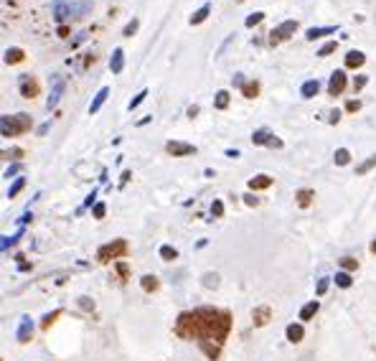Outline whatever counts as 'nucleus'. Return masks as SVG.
<instances>
[{"mask_svg": "<svg viewBox=\"0 0 376 361\" xmlns=\"http://www.w3.org/2000/svg\"><path fill=\"white\" fill-rule=\"evenodd\" d=\"M173 331L183 341H196L208 358L216 361L231 331V313L224 308H211V305L193 308L176 318Z\"/></svg>", "mask_w": 376, "mask_h": 361, "instance_id": "nucleus-1", "label": "nucleus"}, {"mask_svg": "<svg viewBox=\"0 0 376 361\" xmlns=\"http://www.w3.org/2000/svg\"><path fill=\"white\" fill-rule=\"evenodd\" d=\"M94 0H54V18L59 23H71L92 13Z\"/></svg>", "mask_w": 376, "mask_h": 361, "instance_id": "nucleus-2", "label": "nucleus"}, {"mask_svg": "<svg viewBox=\"0 0 376 361\" xmlns=\"http://www.w3.org/2000/svg\"><path fill=\"white\" fill-rule=\"evenodd\" d=\"M33 128L31 114L21 112V114H3L0 117V135L3 138H18L23 133H28Z\"/></svg>", "mask_w": 376, "mask_h": 361, "instance_id": "nucleus-3", "label": "nucleus"}, {"mask_svg": "<svg viewBox=\"0 0 376 361\" xmlns=\"http://www.w3.org/2000/svg\"><path fill=\"white\" fill-rule=\"evenodd\" d=\"M124 255H128V242H124V239H114V242L102 245L97 250V260L99 262H114V260H119Z\"/></svg>", "mask_w": 376, "mask_h": 361, "instance_id": "nucleus-4", "label": "nucleus"}, {"mask_svg": "<svg viewBox=\"0 0 376 361\" xmlns=\"http://www.w3.org/2000/svg\"><path fill=\"white\" fill-rule=\"evenodd\" d=\"M298 31V21H285V23H280L272 33H270V44L272 46H277V44H282V41H287V38Z\"/></svg>", "mask_w": 376, "mask_h": 361, "instance_id": "nucleus-5", "label": "nucleus"}, {"mask_svg": "<svg viewBox=\"0 0 376 361\" xmlns=\"http://www.w3.org/2000/svg\"><path fill=\"white\" fill-rule=\"evenodd\" d=\"M165 153H168V155H176V158L196 155V145H191V143H181V140H171L168 145H165Z\"/></svg>", "mask_w": 376, "mask_h": 361, "instance_id": "nucleus-6", "label": "nucleus"}, {"mask_svg": "<svg viewBox=\"0 0 376 361\" xmlns=\"http://www.w3.org/2000/svg\"><path fill=\"white\" fill-rule=\"evenodd\" d=\"M270 318H272V308H270V305H257V308L252 310V323H255V328L267 326Z\"/></svg>", "mask_w": 376, "mask_h": 361, "instance_id": "nucleus-7", "label": "nucleus"}, {"mask_svg": "<svg viewBox=\"0 0 376 361\" xmlns=\"http://www.w3.org/2000/svg\"><path fill=\"white\" fill-rule=\"evenodd\" d=\"M343 89H346V74L343 71H333L330 74V82H328V94H343Z\"/></svg>", "mask_w": 376, "mask_h": 361, "instance_id": "nucleus-8", "label": "nucleus"}, {"mask_svg": "<svg viewBox=\"0 0 376 361\" xmlns=\"http://www.w3.org/2000/svg\"><path fill=\"white\" fill-rule=\"evenodd\" d=\"M21 94H23L26 99L38 97V82H36L31 74H23V76H21Z\"/></svg>", "mask_w": 376, "mask_h": 361, "instance_id": "nucleus-9", "label": "nucleus"}, {"mask_svg": "<svg viewBox=\"0 0 376 361\" xmlns=\"http://www.w3.org/2000/svg\"><path fill=\"white\" fill-rule=\"evenodd\" d=\"M61 92H64V79L54 76V79H51V94H49V99H46V109H54V107L59 104Z\"/></svg>", "mask_w": 376, "mask_h": 361, "instance_id": "nucleus-10", "label": "nucleus"}, {"mask_svg": "<svg viewBox=\"0 0 376 361\" xmlns=\"http://www.w3.org/2000/svg\"><path fill=\"white\" fill-rule=\"evenodd\" d=\"M16 336H18L21 343H28V341L33 338V318H31V315H23V318H21L18 333H16Z\"/></svg>", "mask_w": 376, "mask_h": 361, "instance_id": "nucleus-11", "label": "nucleus"}, {"mask_svg": "<svg viewBox=\"0 0 376 361\" xmlns=\"http://www.w3.org/2000/svg\"><path fill=\"white\" fill-rule=\"evenodd\" d=\"M285 336H287V341H290V343H300V341L305 338V328H303V323H290V326H287V331H285Z\"/></svg>", "mask_w": 376, "mask_h": 361, "instance_id": "nucleus-12", "label": "nucleus"}, {"mask_svg": "<svg viewBox=\"0 0 376 361\" xmlns=\"http://www.w3.org/2000/svg\"><path fill=\"white\" fill-rule=\"evenodd\" d=\"M320 310V303L318 300H310V303H305L303 308H300V320L303 323H308V320H313L315 318V313Z\"/></svg>", "mask_w": 376, "mask_h": 361, "instance_id": "nucleus-13", "label": "nucleus"}, {"mask_svg": "<svg viewBox=\"0 0 376 361\" xmlns=\"http://www.w3.org/2000/svg\"><path fill=\"white\" fill-rule=\"evenodd\" d=\"M313 198H315V191H310V188H300V191L295 193V201H298L300 209H308V206L313 204Z\"/></svg>", "mask_w": 376, "mask_h": 361, "instance_id": "nucleus-14", "label": "nucleus"}, {"mask_svg": "<svg viewBox=\"0 0 376 361\" xmlns=\"http://www.w3.org/2000/svg\"><path fill=\"white\" fill-rule=\"evenodd\" d=\"M109 69H112V74H119V71L124 69V51H122V49H114V51H112Z\"/></svg>", "mask_w": 376, "mask_h": 361, "instance_id": "nucleus-15", "label": "nucleus"}, {"mask_svg": "<svg viewBox=\"0 0 376 361\" xmlns=\"http://www.w3.org/2000/svg\"><path fill=\"white\" fill-rule=\"evenodd\" d=\"M328 33H336V26H323V28H308V33H305V38L308 41H315V38H323V36H328Z\"/></svg>", "mask_w": 376, "mask_h": 361, "instance_id": "nucleus-16", "label": "nucleus"}, {"mask_svg": "<svg viewBox=\"0 0 376 361\" xmlns=\"http://www.w3.org/2000/svg\"><path fill=\"white\" fill-rule=\"evenodd\" d=\"M107 97H109V87H102L99 92H97V97H94V102L89 104V114H97L99 112V107L107 102Z\"/></svg>", "mask_w": 376, "mask_h": 361, "instance_id": "nucleus-17", "label": "nucleus"}, {"mask_svg": "<svg viewBox=\"0 0 376 361\" xmlns=\"http://www.w3.org/2000/svg\"><path fill=\"white\" fill-rule=\"evenodd\" d=\"M272 186V176H255V178H249V188L252 191H265Z\"/></svg>", "mask_w": 376, "mask_h": 361, "instance_id": "nucleus-18", "label": "nucleus"}, {"mask_svg": "<svg viewBox=\"0 0 376 361\" xmlns=\"http://www.w3.org/2000/svg\"><path fill=\"white\" fill-rule=\"evenodd\" d=\"M140 288H143L145 293H155V290L160 288V280H158L155 275H143V277H140Z\"/></svg>", "mask_w": 376, "mask_h": 361, "instance_id": "nucleus-19", "label": "nucleus"}, {"mask_svg": "<svg viewBox=\"0 0 376 361\" xmlns=\"http://www.w3.org/2000/svg\"><path fill=\"white\" fill-rule=\"evenodd\" d=\"M363 61H366L363 51H351V54H346V66H348V69H361Z\"/></svg>", "mask_w": 376, "mask_h": 361, "instance_id": "nucleus-20", "label": "nucleus"}, {"mask_svg": "<svg viewBox=\"0 0 376 361\" xmlns=\"http://www.w3.org/2000/svg\"><path fill=\"white\" fill-rule=\"evenodd\" d=\"M272 138H275V135H272L267 128H260V130H255L252 143H255V145H270V143H272Z\"/></svg>", "mask_w": 376, "mask_h": 361, "instance_id": "nucleus-21", "label": "nucleus"}, {"mask_svg": "<svg viewBox=\"0 0 376 361\" xmlns=\"http://www.w3.org/2000/svg\"><path fill=\"white\" fill-rule=\"evenodd\" d=\"M318 92H320V82H318V79H310V82H305L303 89H300V94H303L305 99H313Z\"/></svg>", "mask_w": 376, "mask_h": 361, "instance_id": "nucleus-22", "label": "nucleus"}, {"mask_svg": "<svg viewBox=\"0 0 376 361\" xmlns=\"http://www.w3.org/2000/svg\"><path fill=\"white\" fill-rule=\"evenodd\" d=\"M333 280H336V285L343 288V290H348V288L353 285V277H351V272H346V270H338Z\"/></svg>", "mask_w": 376, "mask_h": 361, "instance_id": "nucleus-23", "label": "nucleus"}, {"mask_svg": "<svg viewBox=\"0 0 376 361\" xmlns=\"http://www.w3.org/2000/svg\"><path fill=\"white\" fill-rule=\"evenodd\" d=\"M201 283H203V288H208V290H216L219 283H221V280H219V272H206Z\"/></svg>", "mask_w": 376, "mask_h": 361, "instance_id": "nucleus-24", "label": "nucleus"}, {"mask_svg": "<svg viewBox=\"0 0 376 361\" xmlns=\"http://www.w3.org/2000/svg\"><path fill=\"white\" fill-rule=\"evenodd\" d=\"M371 168H376V155H371V158H366L363 163H358L356 166V176H366Z\"/></svg>", "mask_w": 376, "mask_h": 361, "instance_id": "nucleus-25", "label": "nucleus"}, {"mask_svg": "<svg viewBox=\"0 0 376 361\" xmlns=\"http://www.w3.org/2000/svg\"><path fill=\"white\" fill-rule=\"evenodd\" d=\"M229 99H231L229 92L221 89V92H216V97H214V107H216V109H226V107H229Z\"/></svg>", "mask_w": 376, "mask_h": 361, "instance_id": "nucleus-26", "label": "nucleus"}, {"mask_svg": "<svg viewBox=\"0 0 376 361\" xmlns=\"http://www.w3.org/2000/svg\"><path fill=\"white\" fill-rule=\"evenodd\" d=\"M333 160H336V166H348L351 163V153L346 148H338L336 155H333Z\"/></svg>", "mask_w": 376, "mask_h": 361, "instance_id": "nucleus-27", "label": "nucleus"}, {"mask_svg": "<svg viewBox=\"0 0 376 361\" xmlns=\"http://www.w3.org/2000/svg\"><path fill=\"white\" fill-rule=\"evenodd\" d=\"M208 13H211V8L208 6H203V8H198L193 16H191V26H198V23H203L206 18H208Z\"/></svg>", "mask_w": 376, "mask_h": 361, "instance_id": "nucleus-28", "label": "nucleus"}, {"mask_svg": "<svg viewBox=\"0 0 376 361\" xmlns=\"http://www.w3.org/2000/svg\"><path fill=\"white\" fill-rule=\"evenodd\" d=\"M23 56H26V54H23L21 49H16V46H13V49H8V51H6V64H18V61H23Z\"/></svg>", "mask_w": 376, "mask_h": 361, "instance_id": "nucleus-29", "label": "nucleus"}, {"mask_svg": "<svg viewBox=\"0 0 376 361\" xmlns=\"http://www.w3.org/2000/svg\"><path fill=\"white\" fill-rule=\"evenodd\" d=\"M0 158H3V160H21V158H23V150H21V148H8V150H0Z\"/></svg>", "mask_w": 376, "mask_h": 361, "instance_id": "nucleus-30", "label": "nucleus"}, {"mask_svg": "<svg viewBox=\"0 0 376 361\" xmlns=\"http://www.w3.org/2000/svg\"><path fill=\"white\" fill-rule=\"evenodd\" d=\"M241 94H244V97H249V99L257 97V94H260V82H246V84L241 87Z\"/></svg>", "mask_w": 376, "mask_h": 361, "instance_id": "nucleus-31", "label": "nucleus"}, {"mask_svg": "<svg viewBox=\"0 0 376 361\" xmlns=\"http://www.w3.org/2000/svg\"><path fill=\"white\" fill-rule=\"evenodd\" d=\"M160 257H163L165 262H173V260L178 257V250L171 247V245H163V247H160Z\"/></svg>", "mask_w": 376, "mask_h": 361, "instance_id": "nucleus-32", "label": "nucleus"}, {"mask_svg": "<svg viewBox=\"0 0 376 361\" xmlns=\"http://www.w3.org/2000/svg\"><path fill=\"white\" fill-rule=\"evenodd\" d=\"M23 188H26V178L21 176V178H16V181H13V186L8 188V198H16V196H18Z\"/></svg>", "mask_w": 376, "mask_h": 361, "instance_id": "nucleus-33", "label": "nucleus"}, {"mask_svg": "<svg viewBox=\"0 0 376 361\" xmlns=\"http://www.w3.org/2000/svg\"><path fill=\"white\" fill-rule=\"evenodd\" d=\"M338 262H341V270H346V272L358 270V260H353V257H341Z\"/></svg>", "mask_w": 376, "mask_h": 361, "instance_id": "nucleus-34", "label": "nucleus"}, {"mask_svg": "<svg viewBox=\"0 0 376 361\" xmlns=\"http://www.w3.org/2000/svg\"><path fill=\"white\" fill-rule=\"evenodd\" d=\"M328 285H330V277H320V280H318V285H315V295H318V298H323V295L328 293Z\"/></svg>", "mask_w": 376, "mask_h": 361, "instance_id": "nucleus-35", "label": "nucleus"}, {"mask_svg": "<svg viewBox=\"0 0 376 361\" xmlns=\"http://www.w3.org/2000/svg\"><path fill=\"white\" fill-rule=\"evenodd\" d=\"M262 21H265V13H252V16H246L244 23H246V28H255V26L262 23Z\"/></svg>", "mask_w": 376, "mask_h": 361, "instance_id": "nucleus-36", "label": "nucleus"}, {"mask_svg": "<svg viewBox=\"0 0 376 361\" xmlns=\"http://www.w3.org/2000/svg\"><path fill=\"white\" fill-rule=\"evenodd\" d=\"M59 315H61V310H51L49 315H44V320H41V328H49V326L54 323V320H56Z\"/></svg>", "mask_w": 376, "mask_h": 361, "instance_id": "nucleus-37", "label": "nucleus"}, {"mask_svg": "<svg viewBox=\"0 0 376 361\" xmlns=\"http://www.w3.org/2000/svg\"><path fill=\"white\" fill-rule=\"evenodd\" d=\"M79 308H81V310H87V313H92V310H94V300H92V298H87V295H81V298H79Z\"/></svg>", "mask_w": 376, "mask_h": 361, "instance_id": "nucleus-38", "label": "nucleus"}, {"mask_svg": "<svg viewBox=\"0 0 376 361\" xmlns=\"http://www.w3.org/2000/svg\"><path fill=\"white\" fill-rule=\"evenodd\" d=\"M92 214H94V219H104V214H107V204L102 201V204H94L92 206Z\"/></svg>", "mask_w": 376, "mask_h": 361, "instance_id": "nucleus-39", "label": "nucleus"}, {"mask_svg": "<svg viewBox=\"0 0 376 361\" xmlns=\"http://www.w3.org/2000/svg\"><path fill=\"white\" fill-rule=\"evenodd\" d=\"M211 216H224V201H219V198H216V201L211 204Z\"/></svg>", "mask_w": 376, "mask_h": 361, "instance_id": "nucleus-40", "label": "nucleus"}, {"mask_svg": "<svg viewBox=\"0 0 376 361\" xmlns=\"http://www.w3.org/2000/svg\"><path fill=\"white\" fill-rule=\"evenodd\" d=\"M333 51H336V41H328L325 46H320V51H318V56H330Z\"/></svg>", "mask_w": 376, "mask_h": 361, "instance_id": "nucleus-41", "label": "nucleus"}, {"mask_svg": "<svg viewBox=\"0 0 376 361\" xmlns=\"http://www.w3.org/2000/svg\"><path fill=\"white\" fill-rule=\"evenodd\" d=\"M366 82H368V79H366L363 74H358V76L353 79V92H361V89L366 87Z\"/></svg>", "mask_w": 376, "mask_h": 361, "instance_id": "nucleus-42", "label": "nucleus"}, {"mask_svg": "<svg viewBox=\"0 0 376 361\" xmlns=\"http://www.w3.org/2000/svg\"><path fill=\"white\" fill-rule=\"evenodd\" d=\"M138 26H140V21H138V18H133V21H130L128 26H124V36H135Z\"/></svg>", "mask_w": 376, "mask_h": 361, "instance_id": "nucleus-43", "label": "nucleus"}, {"mask_svg": "<svg viewBox=\"0 0 376 361\" xmlns=\"http://www.w3.org/2000/svg\"><path fill=\"white\" fill-rule=\"evenodd\" d=\"M117 275L122 277V283H124V280H128V275H130V267L124 265V262H117Z\"/></svg>", "mask_w": 376, "mask_h": 361, "instance_id": "nucleus-44", "label": "nucleus"}, {"mask_svg": "<svg viewBox=\"0 0 376 361\" xmlns=\"http://www.w3.org/2000/svg\"><path fill=\"white\" fill-rule=\"evenodd\" d=\"M145 97H148V89H143V92H138V94L133 97V102H130V109H135V107H138V104H140V102H143Z\"/></svg>", "mask_w": 376, "mask_h": 361, "instance_id": "nucleus-45", "label": "nucleus"}, {"mask_svg": "<svg viewBox=\"0 0 376 361\" xmlns=\"http://www.w3.org/2000/svg\"><path fill=\"white\" fill-rule=\"evenodd\" d=\"M18 173H21V163H13V166L6 171V178H16Z\"/></svg>", "mask_w": 376, "mask_h": 361, "instance_id": "nucleus-46", "label": "nucleus"}, {"mask_svg": "<svg viewBox=\"0 0 376 361\" xmlns=\"http://www.w3.org/2000/svg\"><path fill=\"white\" fill-rule=\"evenodd\" d=\"M244 204H246V206H257V204H260V198H257V196H252V193H246V196H244Z\"/></svg>", "mask_w": 376, "mask_h": 361, "instance_id": "nucleus-47", "label": "nucleus"}, {"mask_svg": "<svg viewBox=\"0 0 376 361\" xmlns=\"http://www.w3.org/2000/svg\"><path fill=\"white\" fill-rule=\"evenodd\" d=\"M346 109H348V112H358V109H361V102H358V99H351V102L346 104Z\"/></svg>", "mask_w": 376, "mask_h": 361, "instance_id": "nucleus-48", "label": "nucleus"}, {"mask_svg": "<svg viewBox=\"0 0 376 361\" xmlns=\"http://www.w3.org/2000/svg\"><path fill=\"white\" fill-rule=\"evenodd\" d=\"M244 84H246V82H244V76H241V74H236V76H234V87H244Z\"/></svg>", "mask_w": 376, "mask_h": 361, "instance_id": "nucleus-49", "label": "nucleus"}, {"mask_svg": "<svg viewBox=\"0 0 376 361\" xmlns=\"http://www.w3.org/2000/svg\"><path fill=\"white\" fill-rule=\"evenodd\" d=\"M49 130H51V123H44V125H41V128H38V135H46Z\"/></svg>", "mask_w": 376, "mask_h": 361, "instance_id": "nucleus-50", "label": "nucleus"}, {"mask_svg": "<svg viewBox=\"0 0 376 361\" xmlns=\"http://www.w3.org/2000/svg\"><path fill=\"white\" fill-rule=\"evenodd\" d=\"M94 196H97V193H94V191H92V193H89V196H87V201H84V206H94Z\"/></svg>", "mask_w": 376, "mask_h": 361, "instance_id": "nucleus-51", "label": "nucleus"}, {"mask_svg": "<svg viewBox=\"0 0 376 361\" xmlns=\"http://www.w3.org/2000/svg\"><path fill=\"white\" fill-rule=\"evenodd\" d=\"M338 119H341V112H338V109L330 112V123H338Z\"/></svg>", "mask_w": 376, "mask_h": 361, "instance_id": "nucleus-52", "label": "nucleus"}, {"mask_svg": "<svg viewBox=\"0 0 376 361\" xmlns=\"http://www.w3.org/2000/svg\"><path fill=\"white\" fill-rule=\"evenodd\" d=\"M18 267H21V270H23V272H28V270H31V267H33V265H31V262H18Z\"/></svg>", "mask_w": 376, "mask_h": 361, "instance_id": "nucleus-53", "label": "nucleus"}, {"mask_svg": "<svg viewBox=\"0 0 376 361\" xmlns=\"http://www.w3.org/2000/svg\"><path fill=\"white\" fill-rule=\"evenodd\" d=\"M196 114H198V107H196V104H193V107H188V117H196Z\"/></svg>", "mask_w": 376, "mask_h": 361, "instance_id": "nucleus-54", "label": "nucleus"}, {"mask_svg": "<svg viewBox=\"0 0 376 361\" xmlns=\"http://www.w3.org/2000/svg\"><path fill=\"white\" fill-rule=\"evenodd\" d=\"M368 250H371V255H376V239L371 242V247H368Z\"/></svg>", "mask_w": 376, "mask_h": 361, "instance_id": "nucleus-55", "label": "nucleus"}, {"mask_svg": "<svg viewBox=\"0 0 376 361\" xmlns=\"http://www.w3.org/2000/svg\"><path fill=\"white\" fill-rule=\"evenodd\" d=\"M0 361H3V358H0Z\"/></svg>", "mask_w": 376, "mask_h": 361, "instance_id": "nucleus-56", "label": "nucleus"}]
</instances>
